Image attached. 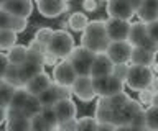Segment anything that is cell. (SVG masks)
I'll list each match as a JSON object with an SVG mask.
<instances>
[{"label":"cell","mask_w":158,"mask_h":131,"mask_svg":"<svg viewBox=\"0 0 158 131\" xmlns=\"http://www.w3.org/2000/svg\"><path fill=\"white\" fill-rule=\"evenodd\" d=\"M43 62H44V66H56V57L54 56H51V54H44V59H43Z\"/></svg>","instance_id":"cell-45"},{"label":"cell","mask_w":158,"mask_h":131,"mask_svg":"<svg viewBox=\"0 0 158 131\" xmlns=\"http://www.w3.org/2000/svg\"><path fill=\"white\" fill-rule=\"evenodd\" d=\"M53 110H54V113H56V116H58V121L73 120V118H76V113H77L76 103H74L71 98L58 100L56 103L53 105Z\"/></svg>","instance_id":"cell-18"},{"label":"cell","mask_w":158,"mask_h":131,"mask_svg":"<svg viewBox=\"0 0 158 131\" xmlns=\"http://www.w3.org/2000/svg\"><path fill=\"white\" fill-rule=\"evenodd\" d=\"M153 82H155V74H153L152 67L135 66V64L128 66L125 84L130 87L132 90L140 92V90H145V89H152Z\"/></svg>","instance_id":"cell-3"},{"label":"cell","mask_w":158,"mask_h":131,"mask_svg":"<svg viewBox=\"0 0 158 131\" xmlns=\"http://www.w3.org/2000/svg\"><path fill=\"white\" fill-rule=\"evenodd\" d=\"M8 23H10V15L3 8H0V30H7Z\"/></svg>","instance_id":"cell-41"},{"label":"cell","mask_w":158,"mask_h":131,"mask_svg":"<svg viewBox=\"0 0 158 131\" xmlns=\"http://www.w3.org/2000/svg\"><path fill=\"white\" fill-rule=\"evenodd\" d=\"M74 48H76L74 38L66 30H56L53 31V36L46 44V52L54 56L56 59H68Z\"/></svg>","instance_id":"cell-2"},{"label":"cell","mask_w":158,"mask_h":131,"mask_svg":"<svg viewBox=\"0 0 158 131\" xmlns=\"http://www.w3.org/2000/svg\"><path fill=\"white\" fill-rule=\"evenodd\" d=\"M28 48V46H27ZM44 56L40 54V52H35L31 49H28V54H27V61L23 62L22 66H18V71H20V77H22V82H23V87L25 84L33 79L36 74L43 72V67H44Z\"/></svg>","instance_id":"cell-5"},{"label":"cell","mask_w":158,"mask_h":131,"mask_svg":"<svg viewBox=\"0 0 158 131\" xmlns=\"http://www.w3.org/2000/svg\"><path fill=\"white\" fill-rule=\"evenodd\" d=\"M73 95H76L81 102H91L96 98V92L92 85V77L91 75H77L76 80L71 85Z\"/></svg>","instance_id":"cell-9"},{"label":"cell","mask_w":158,"mask_h":131,"mask_svg":"<svg viewBox=\"0 0 158 131\" xmlns=\"http://www.w3.org/2000/svg\"><path fill=\"white\" fill-rule=\"evenodd\" d=\"M87 25H89V18H87L86 13H82V12H73L68 18V26L71 28L73 31H77V33L84 31Z\"/></svg>","instance_id":"cell-22"},{"label":"cell","mask_w":158,"mask_h":131,"mask_svg":"<svg viewBox=\"0 0 158 131\" xmlns=\"http://www.w3.org/2000/svg\"><path fill=\"white\" fill-rule=\"evenodd\" d=\"M5 2H7V0H0V8L3 7V3H5Z\"/></svg>","instance_id":"cell-49"},{"label":"cell","mask_w":158,"mask_h":131,"mask_svg":"<svg viewBox=\"0 0 158 131\" xmlns=\"http://www.w3.org/2000/svg\"><path fill=\"white\" fill-rule=\"evenodd\" d=\"M8 66H10V62L7 59V54L0 52V79H3V75H5V72H7Z\"/></svg>","instance_id":"cell-40"},{"label":"cell","mask_w":158,"mask_h":131,"mask_svg":"<svg viewBox=\"0 0 158 131\" xmlns=\"http://www.w3.org/2000/svg\"><path fill=\"white\" fill-rule=\"evenodd\" d=\"M155 87H156V90H158V77L155 79Z\"/></svg>","instance_id":"cell-50"},{"label":"cell","mask_w":158,"mask_h":131,"mask_svg":"<svg viewBox=\"0 0 158 131\" xmlns=\"http://www.w3.org/2000/svg\"><path fill=\"white\" fill-rule=\"evenodd\" d=\"M128 97L125 92H120V94H117V95H112V97H107V103H109V108H110L112 111H117V110H120L123 105L128 102Z\"/></svg>","instance_id":"cell-28"},{"label":"cell","mask_w":158,"mask_h":131,"mask_svg":"<svg viewBox=\"0 0 158 131\" xmlns=\"http://www.w3.org/2000/svg\"><path fill=\"white\" fill-rule=\"evenodd\" d=\"M106 54L114 64H127L130 62L132 46L128 41H110L106 49Z\"/></svg>","instance_id":"cell-8"},{"label":"cell","mask_w":158,"mask_h":131,"mask_svg":"<svg viewBox=\"0 0 158 131\" xmlns=\"http://www.w3.org/2000/svg\"><path fill=\"white\" fill-rule=\"evenodd\" d=\"M27 54H28V48L23 44H15L12 49H8L7 52V59L12 66H22L27 61Z\"/></svg>","instance_id":"cell-21"},{"label":"cell","mask_w":158,"mask_h":131,"mask_svg":"<svg viewBox=\"0 0 158 131\" xmlns=\"http://www.w3.org/2000/svg\"><path fill=\"white\" fill-rule=\"evenodd\" d=\"M152 97H153V90L152 89H145L138 92V103L140 105H152Z\"/></svg>","instance_id":"cell-39"},{"label":"cell","mask_w":158,"mask_h":131,"mask_svg":"<svg viewBox=\"0 0 158 131\" xmlns=\"http://www.w3.org/2000/svg\"><path fill=\"white\" fill-rule=\"evenodd\" d=\"M107 2H109V0H107Z\"/></svg>","instance_id":"cell-54"},{"label":"cell","mask_w":158,"mask_h":131,"mask_svg":"<svg viewBox=\"0 0 158 131\" xmlns=\"http://www.w3.org/2000/svg\"><path fill=\"white\" fill-rule=\"evenodd\" d=\"M115 131H148V129H138V128H133L132 125H120V126H115Z\"/></svg>","instance_id":"cell-43"},{"label":"cell","mask_w":158,"mask_h":131,"mask_svg":"<svg viewBox=\"0 0 158 131\" xmlns=\"http://www.w3.org/2000/svg\"><path fill=\"white\" fill-rule=\"evenodd\" d=\"M130 21L117 20V18H109L106 21V33L109 41H127L128 31H130Z\"/></svg>","instance_id":"cell-10"},{"label":"cell","mask_w":158,"mask_h":131,"mask_svg":"<svg viewBox=\"0 0 158 131\" xmlns=\"http://www.w3.org/2000/svg\"><path fill=\"white\" fill-rule=\"evenodd\" d=\"M135 15H138L142 23H150L158 20V0H142Z\"/></svg>","instance_id":"cell-19"},{"label":"cell","mask_w":158,"mask_h":131,"mask_svg":"<svg viewBox=\"0 0 158 131\" xmlns=\"http://www.w3.org/2000/svg\"><path fill=\"white\" fill-rule=\"evenodd\" d=\"M7 129L5 131H30V118L18 110H7Z\"/></svg>","instance_id":"cell-17"},{"label":"cell","mask_w":158,"mask_h":131,"mask_svg":"<svg viewBox=\"0 0 158 131\" xmlns=\"http://www.w3.org/2000/svg\"><path fill=\"white\" fill-rule=\"evenodd\" d=\"M150 106H155V108H158V90L153 92V97H152V105Z\"/></svg>","instance_id":"cell-47"},{"label":"cell","mask_w":158,"mask_h":131,"mask_svg":"<svg viewBox=\"0 0 158 131\" xmlns=\"http://www.w3.org/2000/svg\"><path fill=\"white\" fill-rule=\"evenodd\" d=\"M145 26H147V35H148V38L158 44V20L147 23Z\"/></svg>","instance_id":"cell-38"},{"label":"cell","mask_w":158,"mask_h":131,"mask_svg":"<svg viewBox=\"0 0 158 131\" xmlns=\"http://www.w3.org/2000/svg\"><path fill=\"white\" fill-rule=\"evenodd\" d=\"M155 59H156V52L143 49V48H132V56H130L132 64L152 67L153 64H155Z\"/></svg>","instance_id":"cell-20"},{"label":"cell","mask_w":158,"mask_h":131,"mask_svg":"<svg viewBox=\"0 0 158 131\" xmlns=\"http://www.w3.org/2000/svg\"><path fill=\"white\" fill-rule=\"evenodd\" d=\"M2 82H3V80H2V79H0V85H2Z\"/></svg>","instance_id":"cell-52"},{"label":"cell","mask_w":158,"mask_h":131,"mask_svg":"<svg viewBox=\"0 0 158 131\" xmlns=\"http://www.w3.org/2000/svg\"><path fill=\"white\" fill-rule=\"evenodd\" d=\"M5 120H7V108H5V106H0V125L5 123Z\"/></svg>","instance_id":"cell-46"},{"label":"cell","mask_w":158,"mask_h":131,"mask_svg":"<svg viewBox=\"0 0 158 131\" xmlns=\"http://www.w3.org/2000/svg\"><path fill=\"white\" fill-rule=\"evenodd\" d=\"M82 8L86 12H94L97 8V2H96V0H84V2H82Z\"/></svg>","instance_id":"cell-42"},{"label":"cell","mask_w":158,"mask_h":131,"mask_svg":"<svg viewBox=\"0 0 158 131\" xmlns=\"http://www.w3.org/2000/svg\"><path fill=\"white\" fill-rule=\"evenodd\" d=\"M41 110H43V106L40 105L38 98H36V97H31V95H30L28 100H27V103H25V106H23V110H22V113H23L25 116H28V118H31V116L41 113Z\"/></svg>","instance_id":"cell-26"},{"label":"cell","mask_w":158,"mask_h":131,"mask_svg":"<svg viewBox=\"0 0 158 131\" xmlns=\"http://www.w3.org/2000/svg\"><path fill=\"white\" fill-rule=\"evenodd\" d=\"M94 56L96 54H92V52L87 51L86 48L77 46V48H74L73 52L68 56V61L71 62V66L74 67V71H76L77 75H89Z\"/></svg>","instance_id":"cell-6"},{"label":"cell","mask_w":158,"mask_h":131,"mask_svg":"<svg viewBox=\"0 0 158 131\" xmlns=\"http://www.w3.org/2000/svg\"><path fill=\"white\" fill-rule=\"evenodd\" d=\"M5 84L12 85L13 89H22L23 87V82H22V77H20V71H18V66H12L10 64L7 67V72H5L3 79H2Z\"/></svg>","instance_id":"cell-24"},{"label":"cell","mask_w":158,"mask_h":131,"mask_svg":"<svg viewBox=\"0 0 158 131\" xmlns=\"http://www.w3.org/2000/svg\"><path fill=\"white\" fill-rule=\"evenodd\" d=\"M36 8L44 18H56L69 8V3L64 0H35Z\"/></svg>","instance_id":"cell-12"},{"label":"cell","mask_w":158,"mask_h":131,"mask_svg":"<svg viewBox=\"0 0 158 131\" xmlns=\"http://www.w3.org/2000/svg\"><path fill=\"white\" fill-rule=\"evenodd\" d=\"M153 69H155V71H158V64H153Z\"/></svg>","instance_id":"cell-51"},{"label":"cell","mask_w":158,"mask_h":131,"mask_svg":"<svg viewBox=\"0 0 158 131\" xmlns=\"http://www.w3.org/2000/svg\"><path fill=\"white\" fill-rule=\"evenodd\" d=\"M99 121L94 116H82L77 120V131H97Z\"/></svg>","instance_id":"cell-29"},{"label":"cell","mask_w":158,"mask_h":131,"mask_svg":"<svg viewBox=\"0 0 158 131\" xmlns=\"http://www.w3.org/2000/svg\"><path fill=\"white\" fill-rule=\"evenodd\" d=\"M56 131H77V118L59 121L56 126Z\"/></svg>","instance_id":"cell-36"},{"label":"cell","mask_w":158,"mask_h":131,"mask_svg":"<svg viewBox=\"0 0 158 131\" xmlns=\"http://www.w3.org/2000/svg\"><path fill=\"white\" fill-rule=\"evenodd\" d=\"M109 38L106 33V21L104 20H92L89 21L86 30L81 36V46L91 51L92 54H102L109 46Z\"/></svg>","instance_id":"cell-1"},{"label":"cell","mask_w":158,"mask_h":131,"mask_svg":"<svg viewBox=\"0 0 158 131\" xmlns=\"http://www.w3.org/2000/svg\"><path fill=\"white\" fill-rule=\"evenodd\" d=\"M145 128L148 131H158V108L155 106L145 110Z\"/></svg>","instance_id":"cell-27"},{"label":"cell","mask_w":158,"mask_h":131,"mask_svg":"<svg viewBox=\"0 0 158 131\" xmlns=\"http://www.w3.org/2000/svg\"><path fill=\"white\" fill-rule=\"evenodd\" d=\"M28 97H30L28 92L25 90L23 87H22V89H15L12 98H10V102H8L7 110H18V111H22L25 103H27V100H28Z\"/></svg>","instance_id":"cell-23"},{"label":"cell","mask_w":158,"mask_h":131,"mask_svg":"<svg viewBox=\"0 0 158 131\" xmlns=\"http://www.w3.org/2000/svg\"><path fill=\"white\" fill-rule=\"evenodd\" d=\"M107 13L109 18H117V20H130L135 15L130 0H109L107 2Z\"/></svg>","instance_id":"cell-11"},{"label":"cell","mask_w":158,"mask_h":131,"mask_svg":"<svg viewBox=\"0 0 158 131\" xmlns=\"http://www.w3.org/2000/svg\"><path fill=\"white\" fill-rule=\"evenodd\" d=\"M130 2H132V5H133V8H135V12H137V8L140 7L142 0H130Z\"/></svg>","instance_id":"cell-48"},{"label":"cell","mask_w":158,"mask_h":131,"mask_svg":"<svg viewBox=\"0 0 158 131\" xmlns=\"http://www.w3.org/2000/svg\"><path fill=\"white\" fill-rule=\"evenodd\" d=\"M2 8L12 17L28 18L33 12V2L31 0H7Z\"/></svg>","instance_id":"cell-15"},{"label":"cell","mask_w":158,"mask_h":131,"mask_svg":"<svg viewBox=\"0 0 158 131\" xmlns=\"http://www.w3.org/2000/svg\"><path fill=\"white\" fill-rule=\"evenodd\" d=\"M142 111V105L138 103V100H132L128 98V102L122 106L120 110L114 111V121L112 123L115 126H120V125H130V121L133 120V116L137 113Z\"/></svg>","instance_id":"cell-13"},{"label":"cell","mask_w":158,"mask_h":131,"mask_svg":"<svg viewBox=\"0 0 158 131\" xmlns=\"http://www.w3.org/2000/svg\"><path fill=\"white\" fill-rule=\"evenodd\" d=\"M28 26V18H22V17H12L10 15V23H8V30H12L13 33H22L27 30Z\"/></svg>","instance_id":"cell-31"},{"label":"cell","mask_w":158,"mask_h":131,"mask_svg":"<svg viewBox=\"0 0 158 131\" xmlns=\"http://www.w3.org/2000/svg\"><path fill=\"white\" fill-rule=\"evenodd\" d=\"M114 71V62L107 57L106 52L102 54H96L91 66V71H89V75L91 77H104V75H112Z\"/></svg>","instance_id":"cell-16"},{"label":"cell","mask_w":158,"mask_h":131,"mask_svg":"<svg viewBox=\"0 0 158 131\" xmlns=\"http://www.w3.org/2000/svg\"><path fill=\"white\" fill-rule=\"evenodd\" d=\"M123 82L118 80L117 77L114 75H109V84H107V90H106V97H112V95H117L123 92Z\"/></svg>","instance_id":"cell-30"},{"label":"cell","mask_w":158,"mask_h":131,"mask_svg":"<svg viewBox=\"0 0 158 131\" xmlns=\"http://www.w3.org/2000/svg\"><path fill=\"white\" fill-rule=\"evenodd\" d=\"M97 131H115V125H112V123H99Z\"/></svg>","instance_id":"cell-44"},{"label":"cell","mask_w":158,"mask_h":131,"mask_svg":"<svg viewBox=\"0 0 158 131\" xmlns=\"http://www.w3.org/2000/svg\"><path fill=\"white\" fill-rule=\"evenodd\" d=\"M30 131H51V128L48 126L43 116L38 113L30 118Z\"/></svg>","instance_id":"cell-32"},{"label":"cell","mask_w":158,"mask_h":131,"mask_svg":"<svg viewBox=\"0 0 158 131\" xmlns=\"http://www.w3.org/2000/svg\"><path fill=\"white\" fill-rule=\"evenodd\" d=\"M127 41L130 43L132 48H143V49H148L152 52H158V44L148 38L147 26H145V23H142V21L132 23L130 25V31H128Z\"/></svg>","instance_id":"cell-4"},{"label":"cell","mask_w":158,"mask_h":131,"mask_svg":"<svg viewBox=\"0 0 158 131\" xmlns=\"http://www.w3.org/2000/svg\"><path fill=\"white\" fill-rule=\"evenodd\" d=\"M17 44V33L12 30H0V51H8Z\"/></svg>","instance_id":"cell-25"},{"label":"cell","mask_w":158,"mask_h":131,"mask_svg":"<svg viewBox=\"0 0 158 131\" xmlns=\"http://www.w3.org/2000/svg\"><path fill=\"white\" fill-rule=\"evenodd\" d=\"M44 118V121L48 123V126L51 129H54L58 126V116H56V113H54V110H53V106H43V110H41V113H40Z\"/></svg>","instance_id":"cell-33"},{"label":"cell","mask_w":158,"mask_h":131,"mask_svg":"<svg viewBox=\"0 0 158 131\" xmlns=\"http://www.w3.org/2000/svg\"><path fill=\"white\" fill-rule=\"evenodd\" d=\"M76 77H77L76 71L68 59H61L59 62H56V66L53 69V84L59 87H71L73 82L76 80Z\"/></svg>","instance_id":"cell-7"},{"label":"cell","mask_w":158,"mask_h":131,"mask_svg":"<svg viewBox=\"0 0 158 131\" xmlns=\"http://www.w3.org/2000/svg\"><path fill=\"white\" fill-rule=\"evenodd\" d=\"M127 69H128V66H127V64H114V71H112V75H114V77H117L118 80H122L123 84H125Z\"/></svg>","instance_id":"cell-37"},{"label":"cell","mask_w":158,"mask_h":131,"mask_svg":"<svg viewBox=\"0 0 158 131\" xmlns=\"http://www.w3.org/2000/svg\"><path fill=\"white\" fill-rule=\"evenodd\" d=\"M51 36H53V30H51V28H40V30L35 33V38H33V40L38 41L40 44L46 46Z\"/></svg>","instance_id":"cell-35"},{"label":"cell","mask_w":158,"mask_h":131,"mask_svg":"<svg viewBox=\"0 0 158 131\" xmlns=\"http://www.w3.org/2000/svg\"><path fill=\"white\" fill-rule=\"evenodd\" d=\"M53 84V79H51V75L46 74V72H40V74H36L33 77V79H30L27 84H25L23 89L28 92V95H31V97H38L41 92H44L48 89L49 85Z\"/></svg>","instance_id":"cell-14"},{"label":"cell","mask_w":158,"mask_h":131,"mask_svg":"<svg viewBox=\"0 0 158 131\" xmlns=\"http://www.w3.org/2000/svg\"><path fill=\"white\" fill-rule=\"evenodd\" d=\"M13 92H15V89L12 85L2 82V85H0V106H5V108H7L8 102H10V98H12V95H13Z\"/></svg>","instance_id":"cell-34"},{"label":"cell","mask_w":158,"mask_h":131,"mask_svg":"<svg viewBox=\"0 0 158 131\" xmlns=\"http://www.w3.org/2000/svg\"><path fill=\"white\" fill-rule=\"evenodd\" d=\"M64 2H69V0H64Z\"/></svg>","instance_id":"cell-53"}]
</instances>
